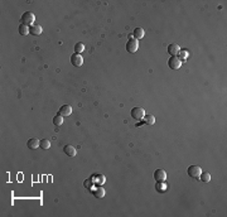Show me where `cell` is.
<instances>
[{"instance_id":"obj_20","label":"cell","mask_w":227,"mask_h":217,"mask_svg":"<svg viewBox=\"0 0 227 217\" xmlns=\"http://www.w3.org/2000/svg\"><path fill=\"white\" fill-rule=\"evenodd\" d=\"M39 148L40 149H49L51 148V142L48 140V139H42L40 142H39Z\"/></svg>"},{"instance_id":"obj_24","label":"cell","mask_w":227,"mask_h":217,"mask_svg":"<svg viewBox=\"0 0 227 217\" xmlns=\"http://www.w3.org/2000/svg\"><path fill=\"white\" fill-rule=\"evenodd\" d=\"M179 58H182V59H186L187 58V56H188V53L186 52V51H179Z\"/></svg>"},{"instance_id":"obj_9","label":"cell","mask_w":227,"mask_h":217,"mask_svg":"<svg viewBox=\"0 0 227 217\" xmlns=\"http://www.w3.org/2000/svg\"><path fill=\"white\" fill-rule=\"evenodd\" d=\"M71 114H72V106H70V105H63V106H61V109L58 110V115H61V116H63V117L70 116Z\"/></svg>"},{"instance_id":"obj_19","label":"cell","mask_w":227,"mask_h":217,"mask_svg":"<svg viewBox=\"0 0 227 217\" xmlns=\"http://www.w3.org/2000/svg\"><path fill=\"white\" fill-rule=\"evenodd\" d=\"M198 179H199L201 182H203V183H208V182L211 181V174H209L208 172H202Z\"/></svg>"},{"instance_id":"obj_10","label":"cell","mask_w":227,"mask_h":217,"mask_svg":"<svg viewBox=\"0 0 227 217\" xmlns=\"http://www.w3.org/2000/svg\"><path fill=\"white\" fill-rule=\"evenodd\" d=\"M90 178L92 179V182H94L95 184H99V186L104 184V183H105V181H106L105 176H102V174H92Z\"/></svg>"},{"instance_id":"obj_3","label":"cell","mask_w":227,"mask_h":217,"mask_svg":"<svg viewBox=\"0 0 227 217\" xmlns=\"http://www.w3.org/2000/svg\"><path fill=\"white\" fill-rule=\"evenodd\" d=\"M202 173V168L199 165H191L188 168V176L193 179H198Z\"/></svg>"},{"instance_id":"obj_1","label":"cell","mask_w":227,"mask_h":217,"mask_svg":"<svg viewBox=\"0 0 227 217\" xmlns=\"http://www.w3.org/2000/svg\"><path fill=\"white\" fill-rule=\"evenodd\" d=\"M34 20H35V15L32 13V12H25V13H23V15H22V18H20V22H22V24H25V25H34L33 23H34Z\"/></svg>"},{"instance_id":"obj_6","label":"cell","mask_w":227,"mask_h":217,"mask_svg":"<svg viewBox=\"0 0 227 217\" xmlns=\"http://www.w3.org/2000/svg\"><path fill=\"white\" fill-rule=\"evenodd\" d=\"M154 179L157 182H165V179H167V172L164 169H155L154 170Z\"/></svg>"},{"instance_id":"obj_14","label":"cell","mask_w":227,"mask_h":217,"mask_svg":"<svg viewBox=\"0 0 227 217\" xmlns=\"http://www.w3.org/2000/svg\"><path fill=\"white\" fill-rule=\"evenodd\" d=\"M144 34H145V32H144V29L143 28H135L134 29V34H132V37L135 38V39H142V38H144Z\"/></svg>"},{"instance_id":"obj_12","label":"cell","mask_w":227,"mask_h":217,"mask_svg":"<svg viewBox=\"0 0 227 217\" xmlns=\"http://www.w3.org/2000/svg\"><path fill=\"white\" fill-rule=\"evenodd\" d=\"M39 142H40V140H38V139H35V138L29 139V140H28V143H27L28 149H32V150L38 149V148H39Z\"/></svg>"},{"instance_id":"obj_13","label":"cell","mask_w":227,"mask_h":217,"mask_svg":"<svg viewBox=\"0 0 227 217\" xmlns=\"http://www.w3.org/2000/svg\"><path fill=\"white\" fill-rule=\"evenodd\" d=\"M63 152H64V154L68 155V157H75V155L77 154L76 148L72 147V145H66V147L63 148Z\"/></svg>"},{"instance_id":"obj_7","label":"cell","mask_w":227,"mask_h":217,"mask_svg":"<svg viewBox=\"0 0 227 217\" xmlns=\"http://www.w3.org/2000/svg\"><path fill=\"white\" fill-rule=\"evenodd\" d=\"M71 63H72L75 67H81V66L83 65V57H82L81 54L75 53V54L71 56Z\"/></svg>"},{"instance_id":"obj_23","label":"cell","mask_w":227,"mask_h":217,"mask_svg":"<svg viewBox=\"0 0 227 217\" xmlns=\"http://www.w3.org/2000/svg\"><path fill=\"white\" fill-rule=\"evenodd\" d=\"M94 184H95V183L92 182V179H91V178H88L87 181H85V182H83V186H85L87 189H90V191H92V189H94Z\"/></svg>"},{"instance_id":"obj_18","label":"cell","mask_w":227,"mask_h":217,"mask_svg":"<svg viewBox=\"0 0 227 217\" xmlns=\"http://www.w3.org/2000/svg\"><path fill=\"white\" fill-rule=\"evenodd\" d=\"M143 124H147V125H153L155 122V117L153 115H145L143 119H142Z\"/></svg>"},{"instance_id":"obj_22","label":"cell","mask_w":227,"mask_h":217,"mask_svg":"<svg viewBox=\"0 0 227 217\" xmlns=\"http://www.w3.org/2000/svg\"><path fill=\"white\" fill-rule=\"evenodd\" d=\"M63 116H61V115H56L54 117H53V124L56 125V126H61L62 124H63Z\"/></svg>"},{"instance_id":"obj_5","label":"cell","mask_w":227,"mask_h":217,"mask_svg":"<svg viewBox=\"0 0 227 217\" xmlns=\"http://www.w3.org/2000/svg\"><path fill=\"white\" fill-rule=\"evenodd\" d=\"M182 66V61L178 57H170L168 59V67L170 70H179Z\"/></svg>"},{"instance_id":"obj_17","label":"cell","mask_w":227,"mask_h":217,"mask_svg":"<svg viewBox=\"0 0 227 217\" xmlns=\"http://www.w3.org/2000/svg\"><path fill=\"white\" fill-rule=\"evenodd\" d=\"M19 34L20 35H28V34H30V27H28L25 24H20L19 25Z\"/></svg>"},{"instance_id":"obj_11","label":"cell","mask_w":227,"mask_h":217,"mask_svg":"<svg viewBox=\"0 0 227 217\" xmlns=\"http://www.w3.org/2000/svg\"><path fill=\"white\" fill-rule=\"evenodd\" d=\"M91 192H92V193H94V196H95L96 198H99V199H100V198H102V197L105 196V188H104V187H101V186H99V187H96V188L94 187V189L91 191Z\"/></svg>"},{"instance_id":"obj_16","label":"cell","mask_w":227,"mask_h":217,"mask_svg":"<svg viewBox=\"0 0 227 217\" xmlns=\"http://www.w3.org/2000/svg\"><path fill=\"white\" fill-rule=\"evenodd\" d=\"M155 189H157V192H159V193H164V192H167L168 187H167L165 182H157Z\"/></svg>"},{"instance_id":"obj_15","label":"cell","mask_w":227,"mask_h":217,"mask_svg":"<svg viewBox=\"0 0 227 217\" xmlns=\"http://www.w3.org/2000/svg\"><path fill=\"white\" fill-rule=\"evenodd\" d=\"M42 32H43V28H42L40 25L34 24V25L30 27V34H32V35H40Z\"/></svg>"},{"instance_id":"obj_4","label":"cell","mask_w":227,"mask_h":217,"mask_svg":"<svg viewBox=\"0 0 227 217\" xmlns=\"http://www.w3.org/2000/svg\"><path fill=\"white\" fill-rule=\"evenodd\" d=\"M131 116L134 120H142L145 116V111H144V109H142L139 106L132 107L131 109Z\"/></svg>"},{"instance_id":"obj_8","label":"cell","mask_w":227,"mask_h":217,"mask_svg":"<svg viewBox=\"0 0 227 217\" xmlns=\"http://www.w3.org/2000/svg\"><path fill=\"white\" fill-rule=\"evenodd\" d=\"M179 51H180V47L177 44V43H172V44L168 46V53L172 57H177V54L179 53Z\"/></svg>"},{"instance_id":"obj_21","label":"cell","mask_w":227,"mask_h":217,"mask_svg":"<svg viewBox=\"0 0 227 217\" xmlns=\"http://www.w3.org/2000/svg\"><path fill=\"white\" fill-rule=\"evenodd\" d=\"M83 51H85V44H83V43H81V42L76 43V44H75V52L77 54H81Z\"/></svg>"},{"instance_id":"obj_2","label":"cell","mask_w":227,"mask_h":217,"mask_svg":"<svg viewBox=\"0 0 227 217\" xmlns=\"http://www.w3.org/2000/svg\"><path fill=\"white\" fill-rule=\"evenodd\" d=\"M138 48H139V40L138 39L132 38V39H129L127 40V43H126V51L129 53H135L136 51H138Z\"/></svg>"}]
</instances>
